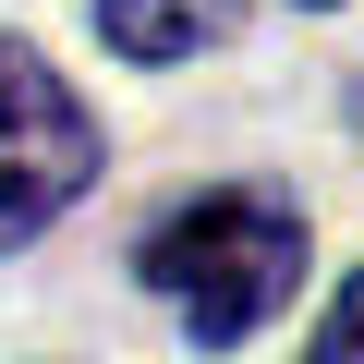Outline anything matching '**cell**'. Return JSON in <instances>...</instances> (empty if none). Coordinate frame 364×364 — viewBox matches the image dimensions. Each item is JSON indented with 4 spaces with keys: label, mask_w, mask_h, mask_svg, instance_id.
Here are the masks:
<instances>
[{
    "label": "cell",
    "mask_w": 364,
    "mask_h": 364,
    "mask_svg": "<svg viewBox=\"0 0 364 364\" xmlns=\"http://www.w3.org/2000/svg\"><path fill=\"white\" fill-rule=\"evenodd\" d=\"M304 364H364V267L340 279V304H328V328H316V352Z\"/></svg>",
    "instance_id": "4"
},
{
    "label": "cell",
    "mask_w": 364,
    "mask_h": 364,
    "mask_svg": "<svg viewBox=\"0 0 364 364\" xmlns=\"http://www.w3.org/2000/svg\"><path fill=\"white\" fill-rule=\"evenodd\" d=\"M97 182V109L49 73V49L0 37V243H37Z\"/></svg>",
    "instance_id": "2"
},
{
    "label": "cell",
    "mask_w": 364,
    "mask_h": 364,
    "mask_svg": "<svg viewBox=\"0 0 364 364\" xmlns=\"http://www.w3.org/2000/svg\"><path fill=\"white\" fill-rule=\"evenodd\" d=\"M243 13L231 0H97V37L122 61H182V49H219Z\"/></svg>",
    "instance_id": "3"
},
{
    "label": "cell",
    "mask_w": 364,
    "mask_h": 364,
    "mask_svg": "<svg viewBox=\"0 0 364 364\" xmlns=\"http://www.w3.org/2000/svg\"><path fill=\"white\" fill-rule=\"evenodd\" d=\"M304 255H316V231H304V207H291V195L219 182V195L170 207V219L134 243V279H146L182 328H195L207 352H231V340H255V328L304 291Z\"/></svg>",
    "instance_id": "1"
},
{
    "label": "cell",
    "mask_w": 364,
    "mask_h": 364,
    "mask_svg": "<svg viewBox=\"0 0 364 364\" xmlns=\"http://www.w3.org/2000/svg\"><path fill=\"white\" fill-rule=\"evenodd\" d=\"M352 122H364V85H352Z\"/></svg>",
    "instance_id": "5"
}]
</instances>
